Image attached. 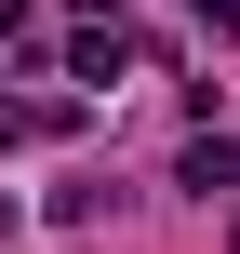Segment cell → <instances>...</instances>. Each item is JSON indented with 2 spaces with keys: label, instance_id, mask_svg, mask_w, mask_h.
Masks as SVG:
<instances>
[{
  "label": "cell",
  "instance_id": "obj_2",
  "mask_svg": "<svg viewBox=\"0 0 240 254\" xmlns=\"http://www.w3.org/2000/svg\"><path fill=\"white\" fill-rule=\"evenodd\" d=\"M13 40H27V0H0V54H13Z\"/></svg>",
  "mask_w": 240,
  "mask_h": 254
},
{
  "label": "cell",
  "instance_id": "obj_1",
  "mask_svg": "<svg viewBox=\"0 0 240 254\" xmlns=\"http://www.w3.org/2000/svg\"><path fill=\"white\" fill-rule=\"evenodd\" d=\"M174 188H187V201H227L240 188V134H200V147L174 161Z\"/></svg>",
  "mask_w": 240,
  "mask_h": 254
}]
</instances>
